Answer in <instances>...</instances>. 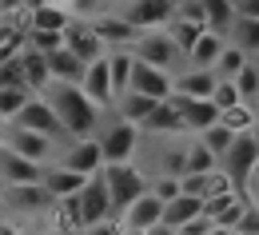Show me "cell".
<instances>
[{
	"instance_id": "1",
	"label": "cell",
	"mask_w": 259,
	"mask_h": 235,
	"mask_svg": "<svg viewBox=\"0 0 259 235\" xmlns=\"http://www.w3.org/2000/svg\"><path fill=\"white\" fill-rule=\"evenodd\" d=\"M40 100L52 108V116H56V124H60V132H64V144L68 139H92L100 124V108L88 104V96L76 88V84H48L44 92H40Z\"/></svg>"
},
{
	"instance_id": "2",
	"label": "cell",
	"mask_w": 259,
	"mask_h": 235,
	"mask_svg": "<svg viewBox=\"0 0 259 235\" xmlns=\"http://www.w3.org/2000/svg\"><path fill=\"white\" fill-rule=\"evenodd\" d=\"M92 139H96L104 164H136V152H140L144 135H140V128H132V124L116 120V116H100Z\"/></svg>"
},
{
	"instance_id": "3",
	"label": "cell",
	"mask_w": 259,
	"mask_h": 235,
	"mask_svg": "<svg viewBox=\"0 0 259 235\" xmlns=\"http://www.w3.org/2000/svg\"><path fill=\"white\" fill-rule=\"evenodd\" d=\"M100 175H104V187H108V200H112V219L148 192V171L140 164H104Z\"/></svg>"
},
{
	"instance_id": "4",
	"label": "cell",
	"mask_w": 259,
	"mask_h": 235,
	"mask_svg": "<svg viewBox=\"0 0 259 235\" xmlns=\"http://www.w3.org/2000/svg\"><path fill=\"white\" fill-rule=\"evenodd\" d=\"M0 148H8L12 156L28 160V164H36V168H48V164L60 160V144H56V139L36 135V132H24V128H12V124H4V132H0Z\"/></svg>"
},
{
	"instance_id": "5",
	"label": "cell",
	"mask_w": 259,
	"mask_h": 235,
	"mask_svg": "<svg viewBox=\"0 0 259 235\" xmlns=\"http://www.w3.org/2000/svg\"><path fill=\"white\" fill-rule=\"evenodd\" d=\"M128 52H132V60H140V64H148V68H160V72H167V76L184 64V56L176 52L171 36L163 32V28L140 32V36H136V44H132Z\"/></svg>"
},
{
	"instance_id": "6",
	"label": "cell",
	"mask_w": 259,
	"mask_h": 235,
	"mask_svg": "<svg viewBox=\"0 0 259 235\" xmlns=\"http://www.w3.org/2000/svg\"><path fill=\"white\" fill-rule=\"evenodd\" d=\"M255 164H259L255 139H251V135H235V139H231V148L224 152V160H220V171L231 179V187H235V192H243V183H247V175H251Z\"/></svg>"
},
{
	"instance_id": "7",
	"label": "cell",
	"mask_w": 259,
	"mask_h": 235,
	"mask_svg": "<svg viewBox=\"0 0 259 235\" xmlns=\"http://www.w3.org/2000/svg\"><path fill=\"white\" fill-rule=\"evenodd\" d=\"M120 16L128 20L136 32L167 28V20L176 16V0H128V4L120 8Z\"/></svg>"
},
{
	"instance_id": "8",
	"label": "cell",
	"mask_w": 259,
	"mask_h": 235,
	"mask_svg": "<svg viewBox=\"0 0 259 235\" xmlns=\"http://www.w3.org/2000/svg\"><path fill=\"white\" fill-rule=\"evenodd\" d=\"M88 28L96 32V40L104 44V52H128L132 44H136V28H132L128 20L120 16V12H92V20H88Z\"/></svg>"
},
{
	"instance_id": "9",
	"label": "cell",
	"mask_w": 259,
	"mask_h": 235,
	"mask_svg": "<svg viewBox=\"0 0 259 235\" xmlns=\"http://www.w3.org/2000/svg\"><path fill=\"white\" fill-rule=\"evenodd\" d=\"M0 203L12 215H44L52 211V196L40 183H20V187H0Z\"/></svg>"
},
{
	"instance_id": "10",
	"label": "cell",
	"mask_w": 259,
	"mask_h": 235,
	"mask_svg": "<svg viewBox=\"0 0 259 235\" xmlns=\"http://www.w3.org/2000/svg\"><path fill=\"white\" fill-rule=\"evenodd\" d=\"M12 128H24V132H36V135H48V139H56V144H64V132H60V124H56V116H52V108L32 96V100L24 104L20 112H16V120H12Z\"/></svg>"
},
{
	"instance_id": "11",
	"label": "cell",
	"mask_w": 259,
	"mask_h": 235,
	"mask_svg": "<svg viewBox=\"0 0 259 235\" xmlns=\"http://www.w3.org/2000/svg\"><path fill=\"white\" fill-rule=\"evenodd\" d=\"M56 164L68 168V171H76V175H84V179H92V175L104 168L96 139H68L64 148H60V160H56Z\"/></svg>"
},
{
	"instance_id": "12",
	"label": "cell",
	"mask_w": 259,
	"mask_h": 235,
	"mask_svg": "<svg viewBox=\"0 0 259 235\" xmlns=\"http://www.w3.org/2000/svg\"><path fill=\"white\" fill-rule=\"evenodd\" d=\"M76 203H80V219H84V227L112 219V200H108V187H104V175H100V171L80 187Z\"/></svg>"
},
{
	"instance_id": "13",
	"label": "cell",
	"mask_w": 259,
	"mask_h": 235,
	"mask_svg": "<svg viewBox=\"0 0 259 235\" xmlns=\"http://www.w3.org/2000/svg\"><path fill=\"white\" fill-rule=\"evenodd\" d=\"M60 48H68L80 64H92L104 56V44L96 40V32L88 28V20H68V28L60 32Z\"/></svg>"
},
{
	"instance_id": "14",
	"label": "cell",
	"mask_w": 259,
	"mask_h": 235,
	"mask_svg": "<svg viewBox=\"0 0 259 235\" xmlns=\"http://www.w3.org/2000/svg\"><path fill=\"white\" fill-rule=\"evenodd\" d=\"M128 92L144 96V100L163 104L167 96H171V76H167V72H160V68H148V64H140V60H136V64H132Z\"/></svg>"
},
{
	"instance_id": "15",
	"label": "cell",
	"mask_w": 259,
	"mask_h": 235,
	"mask_svg": "<svg viewBox=\"0 0 259 235\" xmlns=\"http://www.w3.org/2000/svg\"><path fill=\"white\" fill-rule=\"evenodd\" d=\"M80 92L88 96V104H92V108H100V112H112L116 96H112V80H108V64H104V56H100V60H92V64L84 68Z\"/></svg>"
},
{
	"instance_id": "16",
	"label": "cell",
	"mask_w": 259,
	"mask_h": 235,
	"mask_svg": "<svg viewBox=\"0 0 259 235\" xmlns=\"http://www.w3.org/2000/svg\"><path fill=\"white\" fill-rule=\"evenodd\" d=\"M160 215H163V203L152 196V192H144L136 203H128L124 211H120V231H148V227H156L160 223Z\"/></svg>"
},
{
	"instance_id": "17",
	"label": "cell",
	"mask_w": 259,
	"mask_h": 235,
	"mask_svg": "<svg viewBox=\"0 0 259 235\" xmlns=\"http://www.w3.org/2000/svg\"><path fill=\"white\" fill-rule=\"evenodd\" d=\"M227 192H235L231 187V179H227L224 171H207V175H180V196H192V200H215V196H227Z\"/></svg>"
},
{
	"instance_id": "18",
	"label": "cell",
	"mask_w": 259,
	"mask_h": 235,
	"mask_svg": "<svg viewBox=\"0 0 259 235\" xmlns=\"http://www.w3.org/2000/svg\"><path fill=\"white\" fill-rule=\"evenodd\" d=\"M84 183H88L84 175H76V171L60 168V164H48V168L40 171V187L52 196V203L68 200V196H80V187H84Z\"/></svg>"
},
{
	"instance_id": "19",
	"label": "cell",
	"mask_w": 259,
	"mask_h": 235,
	"mask_svg": "<svg viewBox=\"0 0 259 235\" xmlns=\"http://www.w3.org/2000/svg\"><path fill=\"white\" fill-rule=\"evenodd\" d=\"M40 171L36 164L12 156L8 148H0V187H20V183H40Z\"/></svg>"
},
{
	"instance_id": "20",
	"label": "cell",
	"mask_w": 259,
	"mask_h": 235,
	"mask_svg": "<svg viewBox=\"0 0 259 235\" xmlns=\"http://www.w3.org/2000/svg\"><path fill=\"white\" fill-rule=\"evenodd\" d=\"M68 8L64 4H32L28 12H24V28H36V32H64L68 28Z\"/></svg>"
},
{
	"instance_id": "21",
	"label": "cell",
	"mask_w": 259,
	"mask_h": 235,
	"mask_svg": "<svg viewBox=\"0 0 259 235\" xmlns=\"http://www.w3.org/2000/svg\"><path fill=\"white\" fill-rule=\"evenodd\" d=\"M140 135H156V139H167V135H184V124H180V112L163 100L152 108V116L140 124Z\"/></svg>"
},
{
	"instance_id": "22",
	"label": "cell",
	"mask_w": 259,
	"mask_h": 235,
	"mask_svg": "<svg viewBox=\"0 0 259 235\" xmlns=\"http://www.w3.org/2000/svg\"><path fill=\"white\" fill-rule=\"evenodd\" d=\"M44 60H48V80H52V84H76V88H80V80H84V68H88V64H80V60H76L68 48L48 52Z\"/></svg>"
},
{
	"instance_id": "23",
	"label": "cell",
	"mask_w": 259,
	"mask_h": 235,
	"mask_svg": "<svg viewBox=\"0 0 259 235\" xmlns=\"http://www.w3.org/2000/svg\"><path fill=\"white\" fill-rule=\"evenodd\" d=\"M171 92L188 96V100H207L215 92V76L211 72H195V68H184L180 76H171Z\"/></svg>"
},
{
	"instance_id": "24",
	"label": "cell",
	"mask_w": 259,
	"mask_h": 235,
	"mask_svg": "<svg viewBox=\"0 0 259 235\" xmlns=\"http://www.w3.org/2000/svg\"><path fill=\"white\" fill-rule=\"evenodd\" d=\"M20 76H24V88L32 92V96H40L52 80H48V60L40 56V52H32V48H24L20 52Z\"/></svg>"
},
{
	"instance_id": "25",
	"label": "cell",
	"mask_w": 259,
	"mask_h": 235,
	"mask_svg": "<svg viewBox=\"0 0 259 235\" xmlns=\"http://www.w3.org/2000/svg\"><path fill=\"white\" fill-rule=\"evenodd\" d=\"M220 48H224V36L203 32V36H199V40L192 44V52L184 56V64H188V68H195V72H211L215 56H220Z\"/></svg>"
},
{
	"instance_id": "26",
	"label": "cell",
	"mask_w": 259,
	"mask_h": 235,
	"mask_svg": "<svg viewBox=\"0 0 259 235\" xmlns=\"http://www.w3.org/2000/svg\"><path fill=\"white\" fill-rule=\"evenodd\" d=\"M152 108H156V100H144V96H136V92H124L120 100L112 104V116L124 120V124H132V128H140V124L152 116Z\"/></svg>"
},
{
	"instance_id": "27",
	"label": "cell",
	"mask_w": 259,
	"mask_h": 235,
	"mask_svg": "<svg viewBox=\"0 0 259 235\" xmlns=\"http://www.w3.org/2000/svg\"><path fill=\"white\" fill-rule=\"evenodd\" d=\"M231 48H239L247 60H255L259 56V20H231V28L224 36Z\"/></svg>"
},
{
	"instance_id": "28",
	"label": "cell",
	"mask_w": 259,
	"mask_h": 235,
	"mask_svg": "<svg viewBox=\"0 0 259 235\" xmlns=\"http://www.w3.org/2000/svg\"><path fill=\"white\" fill-rule=\"evenodd\" d=\"M199 211H203V203H199V200H192V196H176L171 203H163V215H160V223H167L171 231H180L184 223L199 219Z\"/></svg>"
},
{
	"instance_id": "29",
	"label": "cell",
	"mask_w": 259,
	"mask_h": 235,
	"mask_svg": "<svg viewBox=\"0 0 259 235\" xmlns=\"http://www.w3.org/2000/svg\"><path fill=\"white\" fill-rule=\"evenodd\" d=\"M104 64H108V80H112V96L120 100L124 92H128V80H132V52H104Z\"/></svg>"
},
{
	"instance_id": "30",
	"label": "cell",
	"mask_w": 259,
	"mask_h": 235,
	"mask_svg": "<svg viewBox=\"0 0 259 235\" xmlns=\"http://www.w3.org/2000/svg\"><path fill=\"white\" fill-rule=\"evenodd\" d=\"M231 84H235V92H239V104H247V108L259 112V60H247Z\"/></svg>"
},
{
	"instance_id": "31",
	"label": "cell",
	"mask_w": 259,
	"mask_h": 235,
	"mask_svg": "<svg viewBox=\"0 0 259 235\" xmlns=\"http://www.w3.org/2000/svg\"><path fill=\"white\" fill-rule=\"evenodd\" d=\"M163 32L171 36V44H176V52H180V56H188V52H192V44L207 32V28H203V24H192V20H176V16H171Z\"/></svg>"
},
{
	"instance_id": "32",
	"label": "cell",
	"mask_w": 259,
	"mask_h": 235,
	"mask_svg": "<svg viewBox=\"0 0 259 235\" xmlns=\"http://www.w3.org/2000/svg\"><path fill=\"white\" fill-rule=\"evenodd\" d=\"M215 156L199 144V139H188V148H184V175H207V171H215Z\"/></svg>"
},
{
	"instance_id": "33",
	"label": "cell",
	"mask_w": 259,
	"mask_h": 235,
	"mask_svg": "<svg viewBox=\"0 0 259 235\" xmlns=\"http://www.w3.org/2000/svg\"><path fill=\"white\" fill-rule=\"evenodd\" d=\"M255 108H247V104H235V108H227V112H220V128H227L231 135H247L251 132V124H255Z\"/></svg>"
},
{
	"instance_id": "34",
	"label": "cell",
	"mask_w": 259,
	"mask_h": 235,
	"mask_svg": "<svg viewBox=\"0 0 259 235\" xmlns=\"http://www.w3.org/2000/svg\"><path fill=\"white\" fill-rule=\"evenodd\" d=\"M243 64H247V56L224 40V48H220V56H215V64H211V76H215V80H235Z\"/></svg>"
},
{
	"instance_id": "35",
	"label": "cell",
	"mask_w": 259,
	"mask_h": 235,
	"mask_svg": "<svg viewBox=\"0 0 259 235\" xmlns=\"http://www.w3.org/2000/svg\"><path fill=\"white\" fill-rule=\"evenodd\" d=\"M28 100H32L28 88H0V124H12L16 112H20Z\"/></svg>"
},
{
	"instance_id": "36",
	"label": "cell",
	"mask_w": 259,
	"mask_h": 235,
	"mask_svg": "<svg viewBox=\"0 0 259 235\" xmlns=\"http://www.w3.org/2000/svg\"><path fill=\"white\" fill-rule=\"evenodd\" d=\"M195 139H199V144H203V148H207V152L215 156V164H220V160H224V152L231 148V139H235V135L227 132V128H220V124H211L207 132H199Z\"/></svg>"
},
{
	"instance_id": "37",
	"label": "cell",
	"mask_w": 259,
	"mask_h": 235,
	"mask_svg": "<svg viewBox=\"0 0 259 235\" xmlns=\"http://www.w3.org/2000/svg\"><path fill=\"white\" fill-rule=\"evenodd\" d=\"M207 104H211L215 112H227V108H235V104H239V92H235V84H231V80H215V92L207 96Z\"/></svg>"
},
{
	"instance_id": "38",
	"label": "cell",
	"mask_w": 259,
	"mask_h": 235,
	"mask_svg": "<svg viewBox=\"0 0 259 235\" xmlns=\"http://www.w3.org/2000/svg\"><path fill=\"white\" fill-rule=\"evenodd\" d=\"M148 192L160 203H171L180 196V179H171V175H148Z\"/></svg>"
},
{
	"instance_id": "39",
	"label": "cell",
	"mask_w": 259,
	"mask_h": 235,
	"mask_svg": "<svg viewBox=\"0 0 259 235\" xmlns=\"http://www.w3.org/2000/svg\"><path fill=\"white\" fill-rule=\"evenodd\" d=\"M231 235H259V207H243V215H239V223H235V231Z\"/></svg>"
},
{
	"instance_id": "40",
	"label": "cell",
	"mask_w": 259,
	"mask_h": 235,
	"mask_svg": "<svg viewBox=\"0 0 259 235\" xmlns=\"http://www.w3.org/2000/svg\"><path fill=\"white\" fill-rule=\"evenodd\" d=\"M235 20H259V0H227Z\"/></svg>"
},
{
	"instance_id": "41",
	"label": "cell",
	"mask_w": 259,
	"mask_h": 235,
	"mask_svg": "<svg viewBox=\"0 0 259 235\" xmlns=\"http://www.w3.org/2000/svg\"><path fill=\"white\" fill-rule=\"evenodd\" d=\"M239 196L251 203V207H259V164L251 168V175H247V183H243V192H239Z\"/></svg>"
},
{
	"instance_id": "42",
	"label": "cell",
	"mask_w": 259,
	"mask_h": 235,
	"mask_svg": "<svg viewBox=\"0 0 259 235\" xmlns=\"http://www.w3.org/2000/svg\"><path fill=\"white\" fill-rule=\"evenodd\" d=\"M207 231H211V223L199 215V219H192V223H184V227H180L176 235H207Z\"/></svg>"
},
{
	"instance_id": "43",
	"label": "cell",
	"mask_w": 259,
	"mask_h": 235,
	"mask_svg": "<svg viewBox=\"0 0 259 235\" xmlns=\"http://www.w3.org/2000/svg\"><path fill=\"white\" fill-rule=\"evenodd\" d=\"M84 235H120V223H116V219H104V223L84 227Z\"/></svg>"
},
{
	"instance_id": "44",
	"label": "cell",
	"mask_w": 259,
	"mask_h": 235,
	"mask_svg": "<svg viewBox=\"0 0 259 235\" xmlns=\"http://www.w3.org/2000/svg\"><path fill=\"white\" fill-rule=\"evenodd\" d=\"M0 235H20V227H16V223H8V219H0Z\"/></svg>"
},
{
	"instance_id": "45",
	"label": "cell",
	"mask_w": 259,
	"mask_h": 235,
	"mask_svg": "<svg viewBox=\"0 0 259 235\" xmlns=\"http://www.w3.org/2000/svg\"><path fill=\"white\" fill-rule=\"evenodd\" d=\"M148 235H176V231H171L167 223H156V227H148Z\"/></svg>"
},
{
	"instance_id": "46",
	"label": "cell",
	"mask_w": 259,
	"mask_h": 235,
	"mask_svg": "<svg viewBox=\"0 0 259 235\" xmlns=\"http://www.w3.org/2000/svg\"><path fill=\"white\" fill-rule=\"evenodd\" d=\"M247 135L255 139V148H259V116H255V124H251V132H247Z\"/></svg>"
},
{
	"instance_id": "47",
	"label": "cell",
	"mask_w": 259,
	"mask_h": 235,
	"mask_svg": "<svg viewBox=\"0 0 259 235\" xmlns=\"http://www.w3.org/2000/svg\"><path fill=\"white\" fill-rule=\"evenodd\" d=\"M207 235H231V231H215V227H211V231H207Z\"/></svg>"
},
{
	"instance_id": "48",
	"label": "cell",
	"mask_w": 259,
	"mask_h": 235,
	"mask_svg": "<svg viewBox=\"0 0 259 235\" xmlns=\"http://www.w3.org/2000/svg\"><path fill=\"white\" fill-rule=\"evenodd\" d=\"M120 235H148V231H120Z\"/></svg>"
},
{
	"instance_id": "49",
	"label": "cell",
	"mask_w": 259,
	"mask_h": 235,
	"mask_svg": "<svg viewBox=\"0 0 259 235\" xmlns=\"http://www.w3.org/2000/svg\"><path fill=\"white\" fill-rule=\"evenodd\" d=\"M0 132H4V124H0Z\"/></svg>"
},
{
	"instance_id": "50",
	"label": "cell",
	"mask_w": 259,
	"mask_h": 235,
	"mask_svg": "<svg viewBox=\"0 0 259 235\" xmlns=\"http://www.w3.org/2000/svg\"><path fill=\"white\" fill-rule=\"evenodd\" d=\"M124 4H128V0H124Z\"/></svg>"
}]
</instances>
